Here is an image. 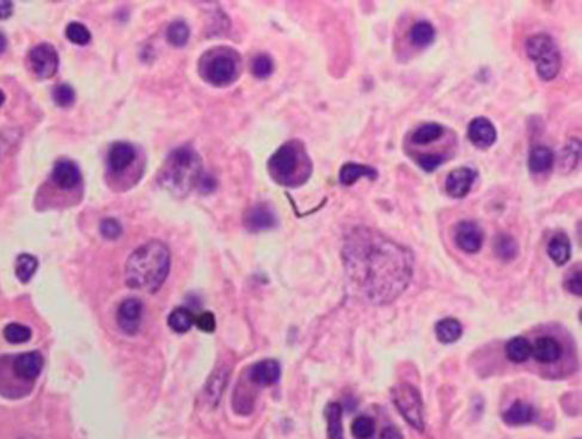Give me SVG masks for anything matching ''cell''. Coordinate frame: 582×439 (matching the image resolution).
<instances>
[{
	"label": "cell",
	"mask_w": 582,
	"mask_h": 439,
	"mask_svg": "<svg viewBox=\"0 0 582 439\" xmlns=\"http://www.w3.org/2000/svg\"><path fill=\"white\" fill-rule=\"evenodd\" d=\"M5 101V95L1 90H0V105L3 104Z\"/></svg>",
	"instance_id": "7dc6e473"
},
{
	"label": "cell",
	"mask_w": 582,
	"mask_h": 439,
	"mask_svg": "<svg viewBox=\"0 0 582 439\" xmlns=\"http://www.w3.org/2000/svg\"><path fill=\"white\" fill-rule=\"evenodd\" d=\"M374 432L376 423L368 415H359L352 423V435L356 439H371Z\"/></svg>",
	"instance_id": "d6a6232c"
},
{
	"label": "cell",
	"mask_w": 582,
	"mask_h": 439,
	"mask_svg": "<svg viewBox=\"0 0 582 439\" xmlns=\"http://www.w3.org/2000/svg\"><path fill=\"white\" fill-rule=\"evenodd\" d=\"M532 357L541 365H555L564 356V347L560 339L554 335H546L538 337L532 344Z\"/></svg>",
	"instance_id": "30bf717a"
},
{
	"label": "cell",
	"mask_w": 582,
	"mask_h": 439,
	"mask_svg": "<svg viewBox=\"0 0 582 439\" xmlns=\"http://www.w3.org/2000/svg\"><path fill=\"white\" fill-rule=\"evenodd\" d=\"M536 418V411L534 406L530 403H524L522 400H517L512 403L507 411L503 412L502 419L506 424L517 426V425H525L532 423Z\"/></svg>",
	"instance_id": "d6986e66"
},
{
	"label": "cell",
	"mask_w": 582,
	"mask_h": 439,
	"mask_svg": "<svg viewBox=\"0 0 582 439\" xmlns=\"http://www.w3.org/2000/svg\"><path fill=\"white\" fill-rule=\"evenodd\" d=\"M268 172L280 186L304 184L311 176L312 162L303 144L295 140L283 144L269 159Z\"/></svg>",
	"instance_id": "5b68a950"
},
{
	"label": "cell",
	"mask_w": 582,
	"mask_h": 439,
	"mask_svg": "<svg viewBox=\"0 0 582 439\" xmlns=\"http://www.w3.org/2000/svg\"><path fill=\"white\" fill-rule=\"evenodd\" d=\"M50 181L59 189L71 191L81 186V174L77 164L69 159H60L55 162L50 174Z\"/></svg>",
	"instance_id": "9a60e30c"
},
{
	"label": "cell",
	"mask_w": 582,
	"mask_h": 439,
	"mask_svg": "<svg viewBox=\"0 0 582 439\" xmlns=\"http://www.w3.org/2000/svg\"><path fill=\"white\" fill-rule=\"evenodd\" d=\"M100 230H101L103 238L108 239V240H115L122 234V227L120 222L111 218H105L101 222Z\"/></svg>",
	"instance_id": "ab89813d"
},
{
	"label": "cell",
	"mask_w": 582,
	"mask_h": 439,
	"mask_svg": "<svg viewBox=\"0 0 582 439\" xmlns=\"http://www.w3.org/2000/svg\"><path fill=\"white\" fill-rule=\"evenodd\" d=\"M555 164V154L548 146H536L529 155V169L531 174H548Z\"/></svg>",
	"instance_id": "ffe728a7"
},
{
	"label": "cell",
	"mask_w": 582,
	"mask_h": 439,
	"mask_svg": "<svg viewBox=\"0 0 582 439\" xmlns=\"http://www.w3.org/2000/svg\"><path fill=\"white\" fill-rule=\"evenodd\" d=\"M435 28L427 20L417 22L409 33V40L417 48H427L435 41Z\"/></svg>",
	"instance_id": "cb8c5ba5"
},
{
	"label": "cell",
	"mask_w": 582,
	"mask_h": 439,
	"mask_svg": "<svg viewBox=\"0 0 582 439\" xmlns=\"http://www.w3.org/2000/svg\"><path fill=\"white\" fill-rule=\"evenodd\" d=\"M251 69H252V73H254L255 77L264 79V78L269 77L273 73L274 64H273L271 57H268L266 54H261L252 61Z\"/></svg>",
	"instance_id": "f35d334b"
},
{
	"label": "cell",
	"mask_w": 582,
	"mask_h": 439,
	"mask_svg": "<svg viewBox=\"0 0 582 439\" xmlns=\"http://www.w3.org/2000/svg\"><path fill=\"white\" fill-rule=\"evenodd\" d=\"M29 65L41 79L52 78L59 67V55L57 49L49 43H40L29 52Z\"/></svg>",
	"instance_id": "9c48e42d"
},
{
	"label": "cell",
	"mask_w": 582,
	"mask_h": 439,
	"mask_svg": "<svg viewBox=\"0 0 582 439\" xmlns=\"http://www.w3.org/2000/svg\"><path fill=\"white\" fill-rule=\"evenodd\" d=\"M449 159L447 152H427L417 157V164L426 172H433Z\"/></svg>",
	"instance_id": "836d02e7"
},
{
	"label": "cell",
	"mask_w": 582,
	"mask_h": 439,
	"mask_svg": "<svg viewBox=\"0 0 582 439\" xmlns=\"http://www.w3.org/2000/svg\"><path fill=\"white\" fill-rule=\"evenodd\" d=\"M190 36V29L186 22L176 20L169 25L166 30V39L170 45L175 47H182L186 45Z\"/></svg>",
	"instance_id": "1f68e13d"
},
{
	"label": "cell",
	"mask_w": 582,
	"mask_h": 439,
	"mask_svg": "<svg viewBox=\"0 0 582 439\" xmlns=\"http://www.w3.org/2000/svg\"><path fill=\"white\" fill-rule=\"evenodd\" d=\"M244 225L250 232H263L276 226V216L271 207L257 204L248 210L244 216Z\"/></svg>",
	"instance_id": "ac0fdd59"
},
{
	"label": "cell",
	"mask_w": 582,
	"mask_h": 439,
	"mask_svg": "<svg viewBox=\"0 0 582 439\" xmlns=\"http://www.w3.org/2000/svg\"><path fill=\"white\" fill-rule=\"evenodd\" d=\"M347 274L374 305H388L408 288L414 254L379 230L356 227L344 240Z\"/></svg>",
	"instance_id": "6da1fadb"
},
{
	"label": "cell",
	"mask_w": 582,
	"mask_h": 439,
	"mask_svg": "<svg viewBox=\"0 0 582 439\" xmlns=\"http://www.w3.org/2000/svg\"><path fill=\"white\" fill-rule=\"evenodd\" d=\"M578 158H580V141L576 139H573L567 144L566 148L563 149L561 162H560L561 167L571 171L576 165Z\"/></svg>",
	"instance_id": "74e56055"
},
{
	"label": "cell",
	"mask_w": 582,
	"mask_h": 439,
	"mask_svg": "<svg viewBox=\"0 0 582 439\" xmlns=\"http://www.w3.org/2000/svg\"><path fill=\"white\" fill-rule=\"evenodd\" d=\"M4 337L11 344H25L32 338V330L22 323H10L5 327Z\"/></svg>",
	"instance_id": "e575fe53"
},
{
	"label": "cell",
	"mask_w": 582,
	"mask_h": 439,
	"mask_svg": "<svg viewBox=\"0 0 582 439\" xmlns=\"http://www.w3.org/2000/svg\"><path fill=\"white\" fill-rule=\"evenodd\" d=\"M215 186H217V183H215V179L213 178L210 177V176H205L203 174V177L198 181V188L200 190H203V193H210V191H213L215 189Z\"/></svg>",
	"instance_id": "7bdbcfd3"
},
{
	"label": "cell",
	"mask_w": 582,
	"mask_h": 439,
	"mask_svg": "<svg viewBox=\"0 0 582 439\" xmlns=\"http://www.w3.org/2000/svg\"><path fill=\"white\" fill-rule=\"evenodd\" d=\"M241 57L235 49L215 47L203 53L198 61V74L203 81L215 86H226L239 74Z\"/></svg>",
	"instance_id": "8992f818"
},
{
	"label": "cell",
	"mask_w": 582,
	"mask_h": 439,
	"mask_svg": "<svg viewBox=\"0 0 582 439\" xmlns=\"http://www.w3.org/2000/svg\"><path fill=\"white\" fill-rule=\"evenodd\" d=\"M142 313L144 306L139 298H130L125 300L119 307L116 313V321L120 330L126 335H137L142 325Z\"/></svg>",
	"instance_id": "7c38bea8"
},
{
	"label": "cell",
	"mask_w": 582,
	"mask_h": 439,
	"mask_svg": "<svg viewBox=\"0 0 582 439\" xmlns=\"http://www.w3.org/2000/svg\"><path fill=\"white\" fill-rule=\"evenodd\" d=\"M494 251L497 257L503 262H510L517 256L519 246L515 239L510 234H500L494 242Z\"/></svg>",
	"instance_id": "83f0119b"
},
{
	"label": "cell",
	"mask_w": 582,
	"mask_h": 439,
	"mask_svg": "<svg viewBox=\"0 0 582 439\" xmlns=\"http://www.w3.org/2000/svg\"><path fill=\"white\" fill-rule=\"evenodd\" d=\"M52 97L55 102V104L59 105L61 108H67V106H71L76 101V92H74V90H73L71 85H57L53 89Z\"/></svg>",
	"instance_id": "8d00e7d4"
},
{
	"label": "cell",
	"mask_w": 582,
	"mask_h": 439,
	"mask_svg": "<svg viewBox=\"0 0 582 439\" xmlns=\"http://www.w3.org/2000/svg\"><path fill=\"white\" fill-rule=\"evenodd\" d=\"M485 240L481 226L473 221H461L454 230L456 245L465 253H478Z\"/></svg>",
	"instance_id": "8fae6325"
},
{
	"label": "cell",
	"mask_w": 582,
	"mask_h": 439,
	"mask_svg": "<svg viewBox=\"0 0 582 439\" xmlns=\"http://www.w3.org/2000/svg\"><path fill=\"white\" fill-rule=\"evenodd\" d=\"M380 439H403V435H402V433H400V430L397 427L393 426V425H388L381 432Z\"/></svg>",
	"instance_id": "ee69618b"
},
{
	"label": "cell",
	"mask_w": 582,
	"mask_h": 439,
	"mask_svg": "<svg viewBox=\"0 0 582 439\" xmlns=\"http://www.w3.org/2000/svg\"><path fill=\"white\" fill-rule=\"evenodd\" d=\"M363 177L376 181L378 171L374 167L358 162H347L340 169V181L342 186H351Z\"/></svg>",
	"instance_id": "44dd1931"
},
{
	"label": "cell",
	"mask_w": 582,
	"mask_h": 439,
	"mask_svg": "<svg viewBox=\"0 0 582 439\" xmlns=\"http://www.w3.org/2000/svg\"><path fill=\"white\" fill-rule=\"evenodd\" d=\"M137 149L130 142H115L110 147L107 157V164L111 174H123L133 166L137 160Z\"/></svg>",
	"instance_id": "4fadbf2b"
},
{
	"label": "cell",
	"mask_w": 582,
	"mask_h": 439,
	"mask_svg": "<svg viewBox=\"0 0 582 439\" xmlns=\"http://www.w3.org/2000/svg\"><path fill=\"white\" fill-rule=\"evenodd\" d=\"M329 439H344L342 427V407L340 403H332L325 408Z\"/></svg>",
	"instance_id": "4316f807"
},
{
	"label": "cell",
	"mask_w": 582,
	"mask_h": 439,
	"mask_svg": "<svg viewBox=\"0 0 582 439\" xmlns=\"http://www.w3.org/2000/svg\"><path fill=\"white\" fill-rule=\"evenodd\" d=\"M6 47H8V40L4 34L0 33V53L4 52Z\"/></svg>",
	"instance_id": "bcb514c9"
},
{
	"label": "cell",
	"mask_w": 582,
	"mask_h": 439,
	"mask_svg": "<svg viewBox=\"0 0 582 439\" xmlns=\"http://www.w3.org/2000/svg\"><path fill=\"white\" fill-rule=\"evenodd\" d=\"M445 134L444 125L437 122H428L419 125L412 133V144L415 146H428L440 140Z\"/></svg>",
	"instance_id": "7402d4cb"
},
{
	"label": "cell",
	"mask_w": 582,
	"mask_h": 439,
	"mask_svg": "<svg viewBox=\"0 0 582 439\" xmlns=\"http://www.w3.org/2000/svg\"><path fill=\"white\" fill-rule=\"evenodd\" d=\"M526 54L534 61L538 77L543 81H554L561 71L562 59L554 39L548 34L532 35L526 40Z\"/></svg>",
	"instance_id": "52a82bcc"
},
{
	"label": "cell",
	"mask_w": 582,
	"mask_h": 439,
	"mask_svg": "<svg viewBox=\"0 0 582 439\" xmlns=\"http://www.w3.org/2000/svg\"><path fill=\"white\" fill-rule=\"evenodd\" d=\"M227 372L225 370L215 371V374L210 376V381L206 386L207 398L210 399V403L217 405L219 399L222 398L225 386H226Z\"/></svg>",
	"instance_id": "4dcf8cb0"
},
{
	"label": "cell",
	"mask_w": 582,
	"mask_h": 439,
	"mask_svg": "<svg viewBox=\"0 0 582 439\" xmlns=\"http://www.w3.org/2000/svg\"><path fill=\"white\" fill-rule=\"evenodd\" d=\"M194 323L198 327V330L210 333L215 330V315L210 313V312H205L201 315H198V318L195 319Z\"/></svg>",
	"instance_id": "b9f144b4"
},
{
	"label": "cell",
	"mask_w": 582,
	"mask_h": 439,
	"mask_svg": "<svg viewBox=\"0 0 582 439\" xmlns=\"http://www.w3.org/2000/svg\"><path fill=\"white\" fill-rule=\"evenodd\" d=\"M194 320L195 319L193 318V315H191L189 310L186 309V308H176L169 315L168 323H169V326L175 332H177V333H186L193 326Z\"/></svg>",
	"instance_id": "f546056e"
},
{
	"label": "cell",
	"mask_w": 582,
	"mask_h": 439,
	"mask_svg": "<svg viewBox=\"0 0 582 439\" xmlns=\"http://www.w3.org/2000/svg\"><path fill=\"white\" fill-rule=\"evenodd\" d=\"M532 355V344L529 339L524 337H515L510 339L506 345V356L510 362L522 364L530 358Z\"/></svg>",
	"instance_id": "d4e9b609"
},
{
	"label": "cell",
	"mask_w": 582,
	"mask_h": 439,
	"mask_svg": "<svg viewBox=\"0 0 582 439\" xmlns=\"http://www.w3.org/2000/svg\"><path fill=\"white\" fill-rule=\"evenodd\" d=\"M201 177V158L189 146H183L171 152L163 164L158 179L170 194L183 197L198 186Z\"/></svg>",
	"instance_id": "277c9868"
},
{
	"label": "cell",
	"mask_w": 582,
	"mask_h": 439,
	"mask_svg": "<svg viewBox=\"0 0 582 439\" xmlns=\"http://www.w3.org/2000/svg\"><path fill=\"white\" fill-rule=\"evenodd\" d=\"M567 291L576 296L582 295V274L580 269H573L566 278Z\"/></svg>",
	"instance_id": "60d3db41"
},
{
	"label": "cell",
	"mask_w": 582,
	"mask_h": 439,
	"mask_svg": "<svg viewBox=\"0 0 582 439\" xmlns=\"http://www.w3.org/2000/svg\"><path fill=\"white\" fill-rule=\"evenodd\" d=\"M170 265V251L165 244L158 240L146 242L126 263V283L132 289L156 293L165 282Z\"/></svg>",
	"instance_id": "7a4b0ae2"
},
{
	"label": "cell",
	"mask_w": 582,
	"mask_h": 439,
	"mask_svg": "<svg viewBox=\"0 0 582 439\" xmlns=\"http://www.w3.org/2000/svg\"><path fill=\"white\" fill-rule=\"evenodd\" d=\"M37 267H39V262L32 254L22 253L17 257L15 271L20 282H29L36 272Z\"/></svg>",
	"instance_id": "f1b7e54d"
},
{
	"label": "cell",
	"mask_w": 582,
	"mask_h": 439,
	"mask_svg": "<svg viewBox=\"0 0 582 439\" xmlns=\"http://www.w3.org/2000/svg\"><path fill=\"white\" fill-rule=\"evenodd\" d=\"M476 177L478 172L466 166L452 169L446 177V193L453 198H464L473 189Z\"/></svg>",
	"instance_id": "5bb4252c"
},
{
	"label": "cell",
	"mask_w": 582,
	"mask_h": 439,
	"mask_svg": "<svg viewBox=\"0 0 582 439\" xmlns=\"http://www.w3.org/2000/svg\"><path fill=\"white\" fill-rule=\"evenodd\" d=\"M280 364L275 359H263L249 369L248 377L251 383L259 387H268L275 384L280 379Z\"/></svg>",
	"instance_id": "e0dca14e"
},
{
	"label": "cell",
	"mask_w": 582,
	"mask_h": 439,
	"mask_svg": "<svg viewBox=\"0 0 582 439\" xmlns=\"http://www.w3.org/2000/svg\"><path fill=\"white\" fill-rule=\"evenodd\" d=\"M66 37L74 45L86 46L91 40V34L86 25L72 22L66 27Z\"/></svg>",
	"instance_id": "d590c367"
},
{
	"label": "cell",
	"mask_w": 582,
	"mask_h": 439,
	"mask_svg": "<svg viewBox=\"0 0 582 439\" xmlns=\"http://www.w3.org/2000/svg\"><path fill=\"white\" fill-rule=\"evenodd\" d=\"M435 335L439 342L442 344H452L461 338L463 335V326L457 319H442L435 326Z\"/></svg>",
	"instance_id": "484cf974"
},
{
	"label": "cell",
	"mask_w": 582,
	"mask_h": 439,
	"mask_svg": "<svg viewBox=\"0 0 582 439\" xmlns=\"http://www.w3.org/2000/svg\"><path fill=\"white\" fill-rule=\"evenodd\" d=\"M548 254L557 265H564L571 256V246L567 234H555L548 245Z\"/></svg>",
	"instance_id": "603a6c76"
},
{
	"label": "cell",
	"mask_w": 582,
	"mask_h": 439,
	"mask_svg": "<svg viewBox=\"0 0 582 439\" xmlns=\"http://www.w3.org/2000/svg\"><path fill=\"white\" fill-rule=\"evenodd\" d=\"M391 398L400 414L417 431L425 430L424 403L420 391L410 383H400L391 389Z\"/></svg>",
	"instance_id": "ba28073f"
},
{
	"label": "cell",
	"mask_w": 582,
	"mask_h": 439,
	"mask_svg": "<svg viewBox=\"0 0 582 439\" xmlns=\"http://www.w3.org/2000/svg\"><path fill=\"white\" fill-rule=\"evenodd\" d=\"M13 5L10 1H0V20H6L13 15Z\"/></svg>",
	"instance_id": "f6af8a7d"
},
{
	"label": "cell",
	"mask_w": 582,
	"mask_h": 439,
	"mask_svg": "<svg viewBox=\"0 0 582 439\" xmlns=\"http://www.w3.org/2000/svg\"><path fill=\"white\" fill-rule=\"evenodd\" d=\"M468 137L475 147L480 149L490 148L496 142V128L488 118L476 117L469 123Z\"/></svg>",
	"instance_id": "2e32d148"
},
{
	"label": "cell",
	"mask_w": 582,
	"mask_h": 439,
	"mask_svg": "<svg viewBox=\"0 0 582 439\" xmlns=\"http://www.w3.org/2000/svg\"><path fill=\"white\" fill-rule=\"evenodd\" d=\"M40 352H23L0 357V395L8 399H20L33 389L43 369Z\"/></svg>",
	"instance_id": "3957f363"
}]
</instances>
